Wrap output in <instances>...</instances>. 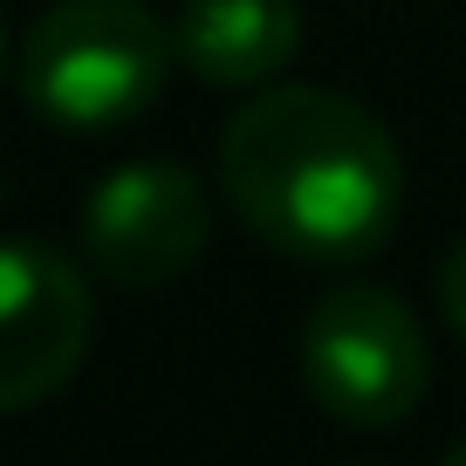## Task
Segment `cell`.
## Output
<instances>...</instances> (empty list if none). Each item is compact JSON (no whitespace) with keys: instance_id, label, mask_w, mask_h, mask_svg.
I'll use <instances>...</instances> for the list:
<instances>
[{"instance_id":"3957f363","label":"cell","mask_w":466,"mask_h":466,"mask_svg":"<svg viewBox=\"0 0 466 466\" xmlns=\"http://www.w3.org/2000/svg\"><path fill=\"white\" fill-rule=\"evenodd\" d=\"M302 378L329 419L398 425L425 398V329L384 289H336L302 322Z\"/></svg>"},{"instance_id":"8992f818","label":"cell","mask_w":466,"mask_h":466,"mask_svg":"<svg viewBox=\"0 0 466 466\" xmlns=\"http://www.w3.org/2000/svg\"><path fill=\"white\" fill-rule=\"evenodd\" d=\"M302 42L295 0H186L172 21V48L199 83L248 89L268 83Z\"/></svg>"},{"instance_id":"6da1fadb","label":"cell","mask_w":466,"mask_h":466,"mask_svg":"<svg viewBox=\"0 0 466 466\" xmlns=\"http://www.w3.org/2000/svg\"><path fill=\"white\" fill-rule=\"evenodd\" d=\"M219 186L254 233L302 261H357L391 233L405 165L343 89H261L219 137Z\"/></svg>"},{"instance_id":"7a4b0ae2","label":"cell","mask_w":466,"mask_h":466,"mask_svg":"<svg viewBox=\"0 0 466 466\" xmlns=\"http://www.w3.org/2000/svg\"><path fill=\"white\" fill-rule=\"evenodd\" d=\"M178 48L137 0H62L21 42V89L48 124L110 131L158 103Z\"/></svg>"},{"instance_id":"ba28073f","label":"cell","mask_w":466,"mask_h":466,"mask_svg":"<svg viewBox=\"0 0 466 466\" xmlns=\"http://www.w3.org/2000/svg\"><path fill=\"white\" fill-rule=\"evenodd\" d=\"M0 76H7V21H0Z\"/></svg>"},{"instance_id":"277c9868","label":"cell","mask_w":466,"mask_h":466,"mask_svg":"<svg viewBox=\"0 0 466 466\" xmlns=\"http://www.w3.org/2000/svg\"><path fill=\"white\" fill-rule=\"evenodd\" d=\"M206 186L186 165H124L83 213L89 268L116 289H165L206 254Z\"/></svg>"},{"instance_id":"5b68a950","label":"cell","mask_w":466,"mask_h":466,"mask_svg":"<svg viewBox=\"0 0 466 466\" xmlns=\"http://www.w3.org/2000/svg\"><path fill=\"white\" fill-rule=\"evenodd\" d=\"M89 350V289L56 248L0 240V411L42 405Z\"/></svg>"},{"instance_id":"52a82bcc","label":"cell","mask_w":466,"mask_h":466,"mask_svg":"<svg viewBox=\"0 0 466 466\" xmlns=\"http://www.w3.org/2000/svg\"><path fill=\"white\" fill-rule=\"evenodd\" d=\"M439 309H446L452 336L466 343V240L446 254V268H439Z\"/></svg>"},{"instance_id":"9c48e42d","label":"cell","mask_w":466,"mask_h":466,"mask_svg":"<svg viewBox=\"0 0 466 466\" xmlns=\"http://www.w3.org/2000/svg\"><path fill=\"white\" fill-rule=\"evenodd\" d=\"M446 466H466V446H460V452H446Z\"/></svg>"}]
</instances>
